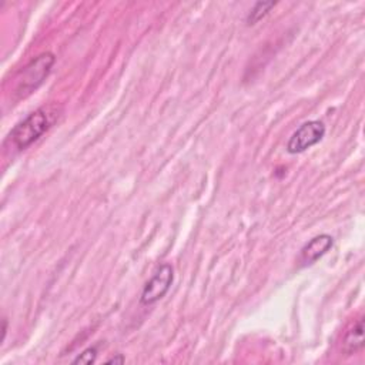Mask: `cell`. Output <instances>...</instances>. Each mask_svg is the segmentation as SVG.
Masks as SVG:
<instances>
[{"label":"cell","mask_w":365,"mask_h":365,"mask_svg":"<svg viewBox=\"0 0 365 365\" xmlns=\"http://www.w3.org/2000/svg\"><path fill=\"white\" fill-rule=\"evenodd\" d=\"M275 1H258L255 3V6L250 10L248 16H247V23L248 24H255L258 23L261 19H264L271 9L275 6Z\"/></svg>","instance_id":"52a82bcc"},{"label":"cell","mask_w":365,"mask_h":365,"mask_svg":"<svg viewBox=\"0 0 365 365\" xmlns=\"http://www.w3.org/2000/svg\"><path fill=\"white\" fill-rule=\"evenodd\" d=\"M174 281V269L170 264H161L155 272L151 275V278L145 282L140 302L143 305H153L158 302L161 298L165 297V294L170 291Z\"/></svg>","instance_id":"277c9868"},{"label":"cell","mask_w":365,"mask_h":365,"mask_svg":"<svg viewBox=\"0 0 365 365\" xmlns=\"http://www.w3.org/2000/svg\"><path fill=\"white\" fill-rule=\"evenodd\" d=\"M107 362H108V364H123V362H124V356H123L121 354H117L115 356H113V358L108 359Z\"/></svg>","instance_id":"9c48e42d"},{"label":"cell","mask_w":365,"mask_h":365,"mask_svg":"<svg viewBox=\"0 0 365 365\" xmlns=\"http://www.w3.org/2000/svg\"><path fill=\"white\" fill-rule=\"evenodd\" d=\"M96 359H97V346H88L73 359V364H93L96 362Z\"/></svg>","instance_id":"ba28073f"},{"label":"cell","mask_w":365,"mask_h":365,"mask_svg":"<svg viewBox=\"0 0 365 365\" xmlns=\"http://www.w3.org/2000/svg\"><path fill=\"white\" fill-rule=\"evenodd\" d=\"M325 124L319 120H309L302 123L288 138L287 151L289 154H299L318 144L325 135Z\"/></svg>","instance_id":"3957f363"},{"label":"cell","mask_w":365,"mask_h":365,"mask_svg":"<svg viewBox=\"0 0 365 365\" xmlns=\"http://www.w3.org/2000/svg\"><path fill=\"white\" fill-rule=\"evenodd\" d=\"M334 244V238L329 234H319L311 238L302 248L299 254V262L302 267L311 265L325 255Z\"/></svg>","instance_id":"5b68a950"},{"label":"cell","mask_w":365,"mask_h":365,"mask_svg":"<svg viewBox=\"0 0 365 365\" xmlns=\"http://www.w3.org/2000/svg\"><path fill=\"white\" fill-rule=\"evenodd\" d=\"M364 348V318H358L345 332L342 339V352L354 355Z\"/></svg>","instance_id":"8992f818"},{"label":"cell","mask_w":365,"mask_h":365,"mask_svg":"<svg viewBox=\"0 0 365 365\" xmlns=\"http://www.w3.org/2000/svg\"><path fill=\"white\" fill-rule=\"evenodd\" d=\"M54 63L56 57L50 51H44L30 60L14 78L13 97L20 100L36 91L51 73Z\"/></svg>","instance_id":"7a4b0ae2"},{"label":"cell","mask_w":365,"mask_h":365,"mask_svg":"<svg viewBox=\"0 0 365 365\" xmlns=\"http://www.w3.org/2000/svg\"><path fill=\"white\" fill-rule=\"evenodd\" d=\"M57 117V106L40 107L13 127L9 134V140L17 150H26L50 130V127L56 123Z\"/></svg>","instance_id":"6da1fadb"}]
</instances>
